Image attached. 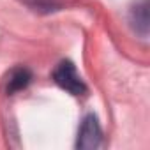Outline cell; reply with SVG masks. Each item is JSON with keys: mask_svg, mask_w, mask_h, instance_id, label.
I'll use <instances>...</instances> for the list:
<instances>
[{"mask_svg": "<svg viewBox=\"0 0 150 150\" xmlns=\"http://www.w3.org/2000/svg\"><path fill=\"white\" fill-rule=\"evenodd\" d=\"M53 81L64 88L65 92H69L71 96H85L87 94V85L83 83L81 76L78 74L76 67L71 60H62L55 71H53Z\"/></svg>", "mask_w": 150, "mask_h": 150, "instance_id": "6da1fadb", "label": "cell"}, {"mask_svg": "<svg viewBox=\"0 0 150 150\" xmlns=\"http://www.w3.org/2000/svg\"><path fill=\"white\" fill-rule=\"evenodd\" d=\"M129 21L136 32H139L143 37L146 35L148 32V2L146 0H141L131 9Z\"/></svg>", "mask_w": 150, "mask_h": 150, "instance_id": "277c9868", "label": "cell"}, {"mask_svg": "<svg viewBox=\"0 0 150 150\" xmlns=\"http://www.w3.org/2000/svg\"><path fill=\"white\" fill-rule=\"evenodd\" d=\"M32 81V72L27 67H14L9 76H7V83H6V90L9 96L23 90L28 87V83Z\"/></svg>", "mask_w": 150, "mask_h": 150, "instance_id": "3957f363", "label": "cell"}, {"mask_svg": "<svg viewBox=\"0 0 150 150\" xmlns=\"http://www.w3.org/2000/svg\"><path fill=\"white\" fill-rule=\"evenodd\" d=\"M101 141H103V129L99 125L97 117L87 115L81 122L78 139H76V146L81 150H92V148H99Z\"/></svg>", "mask_w": 150, "mask_h": 150, "instance_id": "7a4b0ae2", "label": "cell"}]
</instances>
